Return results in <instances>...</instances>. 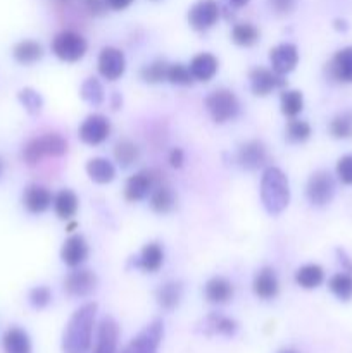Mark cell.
<instances>
[{
    "mask_svg": "<svg viewBox=\"0 0 352 353\" xmlns=\"http://www.w3.org/2000/svg\"><path fill=\"white\" fill-rule=\"evenodd\" d=\"M183 296V286L179 281H168L155 292V300L164 310H173L179 305Z\"/></svg>",
    "mask_w": 352,
    "mask_h": 353,
    "instance_id": "83f0119b",
    "label": "cell"
},
{
    "mask_svg": "<svg viewBox=\"0 0 352 353\" xmlns=\"http://www.w3.org/2000/svg\"><path fill=\"white\" fill-rule=\"evenodd\" d=\"M68 152V141L59 133H47L28 141L23 148V161L35 165L45 157H61Z\"/></svg>",
    "mask_w": 352,
    "mask_h": 353,
    "instance_id": "3957f363",
    "label": "cell"
},
{
    "mask_svg": "<svg viewBox=\"0 0 352 353\" xmlns=\"http://www.w3.org/2000/svg\"><path fill=\"white\" fill-rule=\"evenodd\" d=\"M337 255H338V262H340V264H342L344 271L345 272H351V274H352V261H351V257H349V255L345 254L344 250H340V248H338V250H337Z\"/></svg>",
    "mask_w": 352,
    "mask_h": 353,
    "instance_id": "c3c4849f",
    "label": "cell"
},
{
    "mask_svg": "<svg viewBox=\"0 0 352 353\" xmlns=\"http://www.w3.org/2000/svg\"><path fill=\"white\" fill-rule=\"evenodd\" d=\"M206 109L214 123L223 124L235 119L240 112V102L231 90L217 88L206 97Z\"/></svg>",
    "mask_w": 352,
    "mask_h": 353,
    "instance_id": "277c9868",
    "label": "cell"
},
{
    "mask_svg": "<svg viewBox=\"0 0 352 353\" xmlns=\"http://www.w3.org/2000/svg\"><path fill=\"white\" fill-rule=\"evenodd\" d=\"M164 264V250L157 241H150L140 250V255L131 259V265L144 272H157Z\"/></svg>",
    "mask_w": 352,
    "mask_h": 353,
    "instance_id": "ffe728a7",
    "label": "cell"
},
{
    "mask_svg": "<svg viewBox=\"0 0 352 353\" xmlns=\"http://www.w3.org/2000/svg\"><path fill=\"white\" fill-rule=\"evenodd\" d=\"M337 176L344 185L352 186V154H347L338 159Z\"/></svg>",
    "mask_w": 352,
    "mask_h": 353,
    "instance_id": "7bdbcfd3",
    "label": "cell"
},
{
    "mask_svg": "<svg viewBox=\"0 0 352 353\" xmlns=\"http://www.w3.org/2000/svg\"><path fill=\"white\" fill-rule=\"evenodd\" d=\"M97 285H99L97 274L90 269H75L62 281L64 292L75 299H85V296L92 295L97 290Z\"/></svg>",
    "mask_w": 352,
    "mask_h": 353,
    "instance_id": "30bf717a",
    "label": "cell"
},
{
    "mask_svg": "<svg viewBox=\"0 0 352 353\" xmlns=\"http://www.w3.org/2000/svg\"><path fill=\"white\" fill-rule=\"evenodd\" d=\"M119 326L113 317L106 316L97 327V340L92 353H116Z\"/></svg>",
    "mask_w": 352,
    "mask_h": 353,
    "instance_id": "ac0fdd59",
    "label": "cell"
},
{
    "mask_svg": "<svg viewBox=\"0 0 352 353\" xmlns=\"http://www.w3.org/2000/svg\"><path fill=\"white\" fill-rule=\"evenodd\" d=\"M54 196H52L50 190L45 188L41 185H30L24 188L23 192V205L30 214H43L45 210L50 209Z\"/></svg>",
    "mask_w": 352,
    "mask_h": 353,
    "instance_id": "d6986e66",
    "label": "cell"
},
{
    "mask_svg": "<svg viewBox=\"0 0 352 353\" xmlns=\"http://www.w3.org/2000/svg\"><path fill=\"white\" fill-rule=\"evenodd\" d=\"M226 2H228V6L233 7V9H242V7L247 6L251 0H226Z\"/></svg>",
    "mask_w": 352,
    "mask_h": 353,
    "instance_id": "816d5d0a",
    "label": "cell"
},
{
    "mask_svg": "<svg viewBox=\"0 0 352 353\" xmlns=\"http://www.w3.org/2000/svg\"><path fill=\"white\" fill-rule=\"evenodd\" d=\"M204 333L206 334H223V336H233L238 331L237 321L230 319L221 314H209L202 321Z\"/></svg>",
    "mask_w": 352,
    "mask_h": 353,
    "instance_id": "4316f807",
    "label": "cell"
},
{
    "mask_svg": "<svg viewBox=\"0 0 352 353\" xmlns=\"http://www.w3.org/2000/svg\"><path fill=\"white\" fill-rule=\"evenodd\" d=\"M221 17V7L216 0H197L188 9L186 19L192 30L207 31L214 28Z\"/></svg>",
    "mask_w": 352,
    "mask_h": 353,
    "instance_id": "9c48e42d",
    "label": "cell"
},
{
    "mask_svg": "<svg viewBox=\"0 0 352 353\" xmlns=\"http://www.w3.org/2000/svg\"><path fill=\"white\" fill-rule=\"evenodd\" d=\"M133 2L135 0H106L107 7H109L110 10H116V12L128 9V7H130Z\"/></svg>",
    "mask_w": 352,
    "mask_h": 353,
    "instance_id": "7dc6e473",
    "label": "cell"
},
{
    "mask_svg": "<svg viewBox=\"0 0 352 353\" xmlns=\"http://www.w3.org/2000/svg\"><path fill=\"white\" fill-rule=\"evenodd\" d=\"M237 161L247 171H257V169L264 168L268 162V150L266 145L259 140L245 141L240 145L237 152Z\"/></svg>",
    "mask_w": 352,
    "mask_h": 353,
    "instance_id": "9a60e30c",
    "label": "cell"
},
{
    "mask_svg": "<svg viewBox=\"0 0 352 353\" xmlns=\"http://www.w3.org/2000/svg\"><path fill=\"white\" fill-rule=\"evenodd\" d=\"M278 353H297V352L292 350V348H283V350H280Z\"/></svg>",
    "mask_w": 352,
    "mask_h": 353,
    "instance_id": "f5cc1de1",
    "label": "cell"
},
{
    "mask_svg": "<svg viewBox=\"0 0 352 353\" xmlns=\"http://www.w3.org/2000/svg\"><path fill=\"white\" fill-rule=\"evenodd\" d=\"M326 72L333 81L351 85L352 83V47H344L340 48V50L335 52L331 61L328 62Z\"/></svg>",
    "mask_w": 352,
    "mask_h": 353,
    "instance_id": "2e32d148",
    "label": "cell"
},
{
    "mask_svg": "<svg viewBox=\"0 0 352 353\" xmlns=\"http://www.w3.org/2000/svg\"><path fill=\"white\" fill-rule=\"evenodd\" d=\"M28 299H30V303L35 307V309H45V307L50 303L52 292L48 286H37V288L31 290Z\"/></svg>",
    "mask_w": 352,
    "mask_h": 353,
    "instance_id": "b9f144b4",
    "label": "cell"
},
{
    "mask_svg": "<svg viewBox=\"0 0 352 353\" xmlns=\"http://www.w3.org/2000/svg\"><path fill=\"white\" fill-rule=\"evenodd\" d=\"M280 105H282L283 116L295 117L302 112L304 109V97L299 90H283L280 97Z\"/></svg>",
    "mask_w": 352,
    "mask_h": 353,
    "instance_id": "836d02e7",
    "label": "cell"
},
{
    "mask_svg": "<svg viewBox=\"0 0 352 353\" xmlns=\"http://www.w3.org/2000/svg\"><path fill=\"white\" fill-rule=\"evenodd\" d=\"M50 47L55 57H59L61 61L78 62L85 57L88 43H86L85 38L79 33H76V31L64 30L52 38Z\"/></svg>",
    "mask_w": 352,
    "mask_h": 353,
    "instance_id": "5b68a950",
    "label": "cell"
},
{
    "mask_svg": "<svg viewBox=\"0 0 352 353\" xmlns=\"http://www.w3.org/2000/svg\"><path fill=\"white\" fill-rule=\"evenodd\" d=\"M333 28L337 31H347L349 24H347V21H345V19H335L333 21Z\"/></svg>",
    "mask_w": 352,
    "mask_h": 353,
    "instance_id": "f907efd6",
    "label": "cell"
},
{
    "mask_svg": "<svg viewBox=\"0 0 352 353\" xmlns=\"http://www.w3.org/2000/svg\"><path fill=\"white\" fill-rule=\"evenodd\" d=\"M269 9L278 16H286L292 14L297 7V0H268Z\"/></svg>",
    "mask_w": 352,
    "mask_h": 353,
    "instance_id": "ee69618b",
    "label": "cell"
},
{
    "mask_svg": "<svg viewBox=\"0 0 352 353\" xmlns=\"http://www.w3.org/2000/svg\"><path fill=\"white\" fill-rule=\"evenodd\" d=\"M2 347L6 353H31L30 336L21 327H10L3 334Z\"/></svg>",
    "mask_w": 352,
    "mask_h": 353,
    "instance_id": "f1b7e54d",
    "label": "cell"
},
{
    "mask_svg": "<svg viewBox=\"0 0 352 353\" xmlns=\"http://www.w3.org/2000/svg\"><path fill=\"white\" fill-rule=\"evenodd\" d=\"M2 171H3V162L2 159H0V176H2Z\"/></svg>",
    "mask_w": 352,
    "mask_h": 353,
    "instance_id": "db71d44e",
    "label": "cell"
},
{
    "mask_svg": "<svg viewBox=\"0 0 352 353\" xmlns=\"http://www.w3.org/2000/svg\"><path fill=\"white\" fill-rule=\"evenodd\" d=\"M183 162H185V154H183L182 148H173V150L169 152V164H171L173 168L179 169L183 165Z\"/></svg>",
    "mask_w": 352,
    "mask_h": 353,
    "instance_id": "bcb514c9",
    "label": "cell"
},
{
    "mask_svg": "<svg viewBox=\"0 0 352 353\" xmlns=\"http://www.w3.org/2000/svg\"><path fill=\"white\" fill-rule=\"evenodd\" d=\"M259 37L261 33L252 23H237L231 30V40L240 47H252L257 43Z\"/></svg>",
    "mask_w": 352,
    "mask_h": 353,
    "instance_id": "e575fe53",
    "label": "cell"
},
{
    "mask_svg": "<svg viewBox=\"0 0 352 353\" xmlns=\"http://www.w3.org/2000/svg\"><path fill=\"white\" fill-rule=\"evenodd\" d=\"M83 6L88 10L92 16H104L107 12V3L106 0H83Z\"/></svg>",
    "mask_w": 352,
    "mask_h": 353,
    "instance_id": "f6af8a7d",
    "label": "cell"
},
{
    "mask_svg": "<svg viewBox=\"0 0 352 353\" xmlns=\"http://www.w3.org/2000/svg\"><path fill=\"white\" fill-rule=\"evenodd\" d=\"M248 79H251L252 93L257 97H266L275 90H283L286 86V79L283 76L276 74L273 69L266 68L252 69Z\"/></svg>",
    "mask_w": 352,
    "mask_h": 353,
    "instance_id": "4fadbf2b",
    "label": "cell"
},
{
    "mask_svg": "<svg viewBox=\"0 0 352 353\" xmlns=\"http://www.w3.org/2000/svg\"><path fill=\"white\" fill-rule=\"evenodd\" d=\"M324 281V271L317 264H306L297 269L295 283L304 290H314Z\"/></svg>",
    "mask_w": 352,
    "mask_h": 353,
    "instance_id": "4dcf8cb0",
    "label": "cell"
},
{
    "mask_svg": "<svg viewBox=\"0 0 352 353\" xmlns=\"http://www.w3.org/2000/svg\"><path fill=\"white\" fill-rule=\"evenodd\" d=\"M261 200L271 216H278L290 203V183L280 168H266L261 178Z\"/></svg>",
    "mask_w": 352,
    "mask_h": 353,
    "instance_id": "7a4b0ae2",
    "label": "cell"
},
{
    "mask_svg": "<svg viewBox=\"0 0 352 353\" xmlns=\"http://www.w3.org/2000/svg\"><path fill=\"white\" fill-rule=\"evenodd\" d=\"M78 203L79 202H78V196H76V193L72 192V190L64 188L54 196V202H52V205H54V210H55V214H57L59 219L71 221L72 217L76 216V212H78Z\"/></svg>",
    "mask_w": 352,
    "mask_h": 353,
    "instance_id": "d4e9b609",
    "label": "cell"
},
{
    "mask_svg": "<svg viewBox=\"0 0 352 353\" xmlns=\"http://www.w3.org/2000/svg\"><path fill=\"white\" fill-rule=\"evenodd\" d=\"M100 76L107 81H116L126 71V59L124 54L116 47H104L97 61Z\"/></svg>",
    "mask_w": 352,
    "mask_h": 353,
    "instance_id": "7c38bea8",
    "label": "cell"
},
{
    "mask_svg": "<svg viewBox=\"0 0 352 353\" xmlns=\"http://www.w3.org/2000/svg\"><path fill=\"white\" fill-rule=\"evenodd\" d=\"M328 288L342 302L352 300V274L351 272H337L328 281Z\"/></svg>",
    "mask_w": 352,
    "mask_h": 353,
    "instance_id": "d6a6232c",
    "label": "cell"
},
{
    "mask_svg": "<svg viewBox=\"0 0 352 353\" xmlns=\"http://www.w3.org/2000/svg\"><path fill=\"white\" fill-rule=\"evenodd\" d=\"M12 57L16 59L19 64H35V62H38L43 57V47L35 40H23L19 41V43L14 45Z\"/></svg>",
    "mask_w": 352,
    "mask_h": 353,
    "instance_id": "f546056e",
    "label": "cell"
},
{
    "mask_svg": "<svg viewBox=\"0 0 352 353\" xmlns=\"http://www.w3.org/2000/svg\"><path fill=\"white\" fill-rule=\"evenodd\" d=\"M313 134V130H311V124L307 121L302 119H292L286 123L285 126V138L290 141V143H304L307 141Z\"/></svg>",
    "mask_w": 352,
    "mask_h": 353,
    "instance_id": "74e56055",
    "label": "cell"
},
{
    "mask_svg": "<svg viewBox=\"0 0 352 353\" xmlns=\"http://www.w3.org/2000/svg\"><path fill=\"white\" fill-rule=\"evenodd\" d=\"M97 303L90 302L79 307L69 319L62 336L64 353H88L92 348L93 327H95Z\"/></svg>",
    "mask_w": 352,
    "mask_h": 353,
    "instance_id": "6da1fadb",
    "label": "cell"
},
{
    "mask_svg": "<svg viewBox=\"0 0 352 353\" xmlns=\"http://www.w3.org/2000/svg\"><path fill=\"white\" fill-rule=\"evenodd\" d=\"M110 134V121L102 114H90L81 124H79L78 137L83 143L95 145L104 143Z\"/></svg>",
    "mask_w": 352,
    "mask_h": 353,
    "instance_id": "8fae6325",
    "label": "cell"
},
{
    "mask_svg": "<svg viewBox=\"0 0 352 353\" xmlns=\"http://www.w3.org/2000/svg\"><path fill=\"white\" fill-rule=\"evenodd\" d=\"M159 181H164L161 172L154 171V169L138 171L137 174H133L126 181V186H124V199L131 203L140 202V200L147 199V196L150 195L152 188H154Z\"/></svg>",
    "mask_w": 352,
    "mask_h": 353,
    "instance_id": "52a82bcc",
    "label": "cell"
},
{
    "mask_svg": "<svg viewBox=\"0 0 352 353\" xmlns=\"http://www.w3.org/2000/svg\"><path fill=\"white\" fill-rule=\"evenodd\" d=\"M269 64L271 69L280 76L292 72L299 64V50L293 43H280L269 52Z\"/></svg>",
    "mask_w": 352,
    "mask_h": 353,
    "instance_id": "5bb4252c",
    "label": "cell"
},
{
    "mask_svg": "<svg viewBox=\"0 0 352 353\" xmlns=\"http://www.w3.org/2000/svg\"><path fill=\"white\" fill-rule=\"evenodd\" d=\"M114 159L121 168H130L140 159V148L133 141L121 140L114 147Z\"/></svg>",
    "mask_w": 352,
    "mask_h": 353,
    "instance_id": "d590c367",
    "label": "cell"
},
{
    "mask_svg": "<svg viewBox=\"0 0 352 353\" xmlns=\"http://www.w3.org/2000/svg\"><path fill=\"white\" fill-rule=\"evenodd\" d=\"M168 69H169L168 62L162 61V59H157V61L145 65V68L140 71V76L145 83L157 85V83L168 81Z\"/></svg>",
    "mask_w": 352,
    "mask_h": 353,
    "instance_id": "f35d334b",
    "label": "cell"
},
{
    "mask_svg": "<svg viewBox=\"0 0 352 353\" xmlns=\"http://www.w3.org/2000/svg\"><path fill=\"white\" fill-rule=\"evenodd\" d=\"M335 179L328 171L321 169L311 174L309 181L306 186V196L313 205L324 207L333 200L335 196Z\"/></svg>",
    "mask_w": 352,
    "mask_h": 353,
    "instance_id": "8992f818",
    "label": "cell"
},
{
    "mask_svg": "<svg viewBox=\"0 0 352 353\" xmlns=\"http://www.w3.org/2000/svg\"><path fill=\"white\" fill-rule=\"evenodd\" d=\"M217 59L214 57L213 54H207V52H202V54H197L195 57L190 61L188 69L190 74L195 81L207 83L216 76L217 72Z\"/></svg>",
    "mask_w": 352,
    "mask_h": 353,
    "instance_id": "7402d4cb",
    "label": "cell"
},
{
    "mask_svg": "<svg viewBox=\"0 0 352 353\" xmlns=\"http://www.w3.org/2000/svg\"><path fill=\"white\" fill-rule=\"evenodd\" d=\"M86 174L90 176L92 181L99 183V185H107L116 178V168L107 159L93 157L86 164Z\"/></svg>",
    "mask_w": 352,
    "mask_h": 353,
    "instance_id": "484cf974",
    "label": "cell"
},
{
    "mask_svg": "<svg viewBox=\"0 0 352 353\" xmlns=\"http://www.w3.org/2000/svg\"><path fill=\"white\" fill-rule=\"evenodd\" d=\"M79 95L85 102H88L90 105L99 107L102 105L104 100H106V93H104L102 83L97 78H88L83 81L81 88H79Z\"/></svg>",
    "mask_w": 352,
    "mask_h": 353,
    "instance_id": "8d00e7d4",
    "label": "cell"
},
{
    "mask_svg": "<svg viewBox=\"0 0 352 353\" xmlns=\"http://www.w3.org/2000/svg\"><path fill=\"white\" fill-rule=\"evenodd\" d=\"M154 2H155V0H154Z\"/></svg>",
    "mask_w": 352,
    "mask_h": 353,
    "instance_id": "11a10c76",
    "label": "cell"
},
{
    "mask_svg": "<svg viewBox=\"0 0 352 353\" xmlns=\"http://www.w3.org/2000/svg\"><path fill=\"white\" fill-rule=\"evenodd\" d=\"M168 81L171 85H178V86H190L193 83L192 74H190L188 65H183L179 62L176 64H169L168 69Z\"/></svg>",
    "mask_w": 352,
    "mask_h": 353,
    "instance_id": "60d3db41",
    "label": "cell"
},
{
    "mask_svg": "<svg viewBox=\"0 0 352 353\" xmlns=\"http://www.w3.org/2000/svg\"><path fill=\"white\" fill-rule=\"evenodd\" d=\"M148 203H150V207L154 212L168 214L175 209L176 195L168 183L159 181L157 185L152 188L150 195H148Z\"/></svg>",
    "mask_w": 352,
    "mask_h": 353,
    "instance_id": "603a6c76",
    "label": "cell"
},
{
    "mask_svg": "<svg viewBox=\"0 0 352 353\" xmlns=\"http://www.w3.org/2000/svg\"><path fill=\"white\" fill-rule=\"evenodd\" d=\"M17 99L19 102L23 103L24 109L28 110L30 114H38L43 107V99H41L40 93L33 88H23L19 93H17Z\"/></svg>",
    "mask_w": 352,
    "mask_h": 353,
    "instance_id": "ab89813d",
    "label": "cell"
},
{
    "mask_svg": "<svg viewBox=\"0 0 352 353\" xmlns=\"http://www.w3.org/2000/svg\"><path fill=\"white\" fill-rule=\"evenodd\" d=\"M328 131L337 140L352 138V110H342L337 116L331 117L330 124H328Z\"/></svg>",
    "mask_w": 352,
    "mask_h": 353,
    "instance_id": "1f68e13d",
    "label": "cell"
},
{
    "mask_svg": "<svg viewBox=\"0 0 352 353\" xmlns=\"http://www.w3.org/2000/svg\"><path fill=\"white\" fill-rule=\"evenodd\" d=\"M121 105H123V97H121L119 92H113V95H110V107L117 110Z\"/></svg>",
    "mask_w": 352,
    "mask_h": 353,
    "instance_id": "681fc988",
    "label": "cell"
},
{
    "mask_svg": "<svg viewBox=\"0 0 352 353\" xmlns=\"http://www.w3.org/2000/svg\"><path fill=\"white\" fill-rule=\"evenodd\" d=\"M252 290H254L255 296L261 300H273L280 292L278 276H276L275 269L262 268L254 276V283H252Z\"/></svg>",
    "mask_w": 352,
    "mask_h": 353,
    "instance_id": "44dd1931",
    "label": "cell"
},
{
    "mask_svg": "<svg viewBox=\"0 0 352 353\" xmlns=\"http://www.w3.org/2000/svg\"><path fill=\"white\" fill-rule=\"evenodd\" d=\"M204 295H206L207 302L223 305V303H228L233 299V285L226 278H223V276H216V278L209 279L206 283Z\"/></svg>",
    "mask_w": 352,
    "mask_h": 353,
    "instance_id": "cb8c5ba5",
    "label": "cell"
},
{
    "mask_svg": "<svg viewBox=\"0 0 352 353\" xmlns=\"http://www.w3.org/2000/svg\"><path fill=\"white\" fill-rule=\"evenodd\" d=\"M162 336H164V324L161 319H155L144 331H140L121 353H157Z\"/></svg>",
    "mask_w": 352,
    "mask_h": 353,
    "instance_id": "ba28073f",
    "label": "cell"
},
{
    "mask_svg": "<svg viewBox=\"0 0 352 353\" xmlns=\"http://www.w3.org/2000/svg\"><path fill=\"white\" fill-rule=\"evenodd\" d=\"M88 254L90 248L85 236H81V234H71V236L64 241V245H62L61 259L68 268L76 269L88 259Z\"/></svg>",
    "mask_w": 352,
    "mask_h": 353,
    "instance_id": "e0dca14e",
    "label": "cell"
}]
</instances>
